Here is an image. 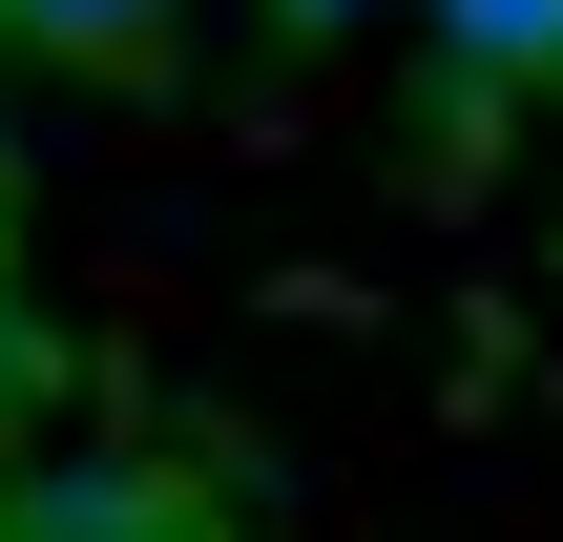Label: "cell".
<instances>
[{"instance_id": "6da1fadb", "label": "cell", "mask_w": 563, "mask_h": 542, "mask_svg": "<svg viewBox=\"0 0 563 542\" xmlns=\"http://www.w3.org/2000/svg\"><path fill=\"white\" fill-rule=\"evenodd\" d=\"M460 84H563V0H418Z\"/></svg>"}, {"instance_id": "3957f363", "label": "cell", "mask_w": 563, "mask_h": 542, "mask_svg": "<svg viewBox=\"0 0 563 542\" xmlns=\"http://www.w3.org/2000/svg\"><path fill=\"white\" fill-rule=\"evenodd\" d=\"M272 21H292V42H334V21H376V0H272Z\"/></svg>"}, {"instance_id": "7a4b0ae2", "label": "cell", "mask_w": 563, "mask_h": 542, "mask_svg": "<svg viewBox=\"0 0 563 542\" xmlns=\"http://www.w3.org/2000/svg\"><path fill=\"white\" fill-rule=\"evenodd\" d=\"M167 0H0V42H42V63H125Z\"/></svg>"}, {"instance_id": "277c9868", "label": "cell", "mask_w": 563, "mask_h": 542, "mask_svg": "<svg viewBox=\"0 0 563 542\" xmlns=\"http://www.w3.org/2000/svg\"><path fill=\"white\" fill-rule=\"evenodd\" d=\"M0 397H21V313H0Z\"/></svg>"}]
</instances>
